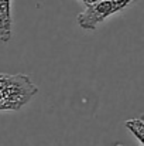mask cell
Instances as JSON below:
<instances>
[{
  "instance_id": "cell-5",
  "label": "cell",
  "mask_w": 144,
  "mask_h": 146,
  "mask_svg": "<svg viewBox=\"0 0 144 146\" xmlns=\"http://www.w3.org/2000/svg\"><path fill=\"white\" fill-rule=\"evenodd\" d=\"M81 3H84L85 6H89V4H92V3H95V1H97V0H79Z\"/></svg>"
},
{
  "instance_id": "cell-6",
  "label": "cell",
  "mask_w": 144,
  "mask_h": 146,
  "mask_svg": "<svg viewBox=\"0 0 144 146\" xmlns=\"http://www.w3.org/2000/svg\"><path fill=\"white\" fill-rule=\"evenodd\" d=\"M116 146H122V145H116Z\"/></svg>"
},
{
  "instance_id": "cell-3",
  "label": "cell",
  "mask_w": 144,
  "mask_h": 146,
  "mask_svg": "<svg viewBox=\"0 0 144 146\" xmlns=\"http://www.w3.org/2000/svg\"><path fill=\"white\" fill-rule=\"evenodd\" d=\"M13 17H11V0H0V40L9 43L11 40Z\"/></svg>"
},
{
  "instance_id": "cell-1",
  "label": "cell",
  "mask_w": 144,
  "mask_h": 146,
  "mask_svg": "<svg viewBox=\"0 0 144 146\" xmlns=\"http://www.w3.org/2000/svg\"><path fill=\"white\" fill-rule=\"evenodd\" d=\"M37 94L34 82L23 74H0V111H16Z\"/></svg>"
},
{
  "instance_id": "cell-2",
  "label": "cell",
  "mask_w": 144,
  "mask_h": 146,
  "mask_svg": "<svg viewBox=\"0 0 144 146\" xmlns=\"http://www.w3.org/2000/svg\"><path fill=\"white\" fill-rule=\"evenodd\" d=\"M134 1L136 0H97L78 14V26L84 30L93 31L105 20L126 10Z\"/></svg>"
},
{
  "instance_id": "cell-4",
  "label": "cell",
  "mask_w": 144,
  "mask_h": 146,
  "mask_svg": "<svg viewBox=\"0 0 144 146\" xmlns=\"http://www.w3.org/2000/svg\"><path fill=\"white\" fill-rule=\"evenodd\" d=\"M124 126H126L127 131L137 139L139 145L144 146V121H143V118L129 119V121L124 122Z\"/></svg>"
}]
</instances>
